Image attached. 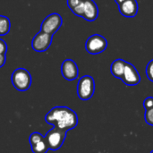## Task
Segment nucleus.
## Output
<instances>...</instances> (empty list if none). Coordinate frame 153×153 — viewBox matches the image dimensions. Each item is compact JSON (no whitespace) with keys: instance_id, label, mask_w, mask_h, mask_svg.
<instances>
[{"instance_id":"f257e3e1","label":"nucleus","mask_w":153,"mask_h":153,"mask_svg":"<svg viewBox=\"0 0 153 153\" xmlns=\"http://www.w3.org/2000/svg\"><path fill=\"white\" fill-rule=\"evenodd\" d=\"M45 120L54 127L64 131L74 129L78 125L77 114L67 107H55L46 115Z\"/></svg>"},{"instance_id":"f03ea898","label":"nucleus","mask_w":153,"mask_h":153,"mask_svg":"<svg viewBox=\"0 0 153 153\" xmlns=\"http://www.w3.org/2000/svg\"><path fill=\"white\" fill-rule=\"evenodd\" d=\"M95 92V81L91 75H84L77 83V95L82 100H91Z\"/></svg>"},{"instance_id":"7ed1b4c3","label":"nucleus","mask_w":153,"mask_h":153,"mask_svg":"<svg viewBox=\"0 0 153 153\" xmlns=\"http://www.w3.org/2000/svg\"><path fill=\"white\" fill-rule=\"evenodd\" d=\"M13 87L20 91H25L30 89L31 84V75L24 68H17L11 76Z\"/></svg>"},{"instance_id":"20e7f679","label":"nucleus","mask_w":153,"mask_h":153,"mask_svg":"<svg viewBox=\"0 0 153 153\" xmlns=\"http://www.w3.org/2000/svg\"><path fill=\"white\" fill-rule=\"evenodd\" d=\"M66 138V131L61 130L56 127H53L45 135V140L48 147L51 151L59 150L65 143Z\"/></svg>"},{"instance_id":"39448f33","label":"nucleus","mask_w":153,"mask_h":153,"mask_svg":"<svg viewBox=\"0 0 153 153\" xmlns=\"http://www.w3.org/2000/svg\"><path fill=\"white\" fill-rule=\"evenodd\" d=\"M108 41L105 37L100 34H93L90 36L85 43L86 51L91 55H98L106 50Z\"/></svg>"},{"instance_id":"423d86ee","label":"nucleus","mask_w":153,"mask_h":153,"mask_svg":"<svg viewBox=\"0 0 153 153\" xmlns=\"http://www.w3.org/2000/svg\"><path fill=\"white\" fill-rule=\"evenodd\" d=\"M62 24H63V19L61 15L56 13H53L48 15L43 20L40 25V30L53 35L60 29Z\"/></svg>"},{"instance_id":"0eeeda50","label":"nucleus","mask_w":153,"mask_h":153,"mask_svg":"<svg viewBox=\"0 0 153 153\" xmlns=\"http://www.w3.org/2000/svg\"><path fill=\"white\" fill-rule=\"evenodd\" d=\"M53 39V35L46 33L42 30L38 32L32 39L31 47L37 52H44L49 48Z\"/></svg>"},{"instance_id":"6e6552de","label":"nucleus","mask_w":153,"mask_h":153,"mask_svg":"<svg viewBox=\"0 0 153 153\" xmlns=\"http://www.w3.org/2000/svg\"><path fill=\"white\" fill-rule=\"evenodd\" d=\"M121 81L127 86H135L141 82V75L133 64L126 62L124 75Z\"/></svg>"},{"instance_id":"1a4fd4ad","label":"nucleus","mask_w":153,"mask_h":153,"mask_svg":"<svg viewBox=\"0 0 153 153\" xmlns=\"http://www.w3.org/2000/svg\"><path fill=\"white\" fill-rule=\"evenodd\" d=\"M99 16V8L93 0H83L81 17L88 22H94Z\"/></svg>"},{"instance_id":"9d476101","label":"nucleus","mask_w":153,"mask_h":153,"mask_svg":"<svg viewBox=\"0 0 153 153\" xmlns=\"http://www.w3.org/2000/svg\"><path fill=\"white\" fill-rule=\"evenodd\" d=\"M61 74L67 81H74L79 75V69L76 63L72 59H65L61 65Z\"/></svg>"},{"instance_id":"9b49d317","label":"nucleus","mask_w":153,"mask_h":153,"mask_svg":"<svg viewBox=\"0 0 153 153\" xmlns=\"http://www.w3.org/2000/svg\"><path fill=\"white\" fill-rule=\"evenodd\" d=\"M29 142L33 153H47L49 150L45 136H42L39 133H32L30 136Z\"/></svg>"},{"instance_id":"f8f14e48","label":"nucleus","mask_w":153,"mask_h":153,"mask_svg":"<svg viewBox=\"0 0 153 153\" xmlns=\"http://www.w3.org/2000/svg\"><path fill=\"white\" fill-rule=\"evenodd\" d=\"M120 13L127 18H134L138 13V2L137 0H125L118 5Z\"/></svg>"},{"instance_id":"ddd939ff","label":"nucleus","mask_w":153,"mask_h":153,"mask_svg":"<svg viewBox=\"0 0 153 153\" xmlns=\"http://www.w3.org/2000/svg\"><path fill=\"white\" fill-rule=\"evenodd\" d=\"M126 65V61L123 60V59H116L112 62L111 66H110V71L111 74L114 77L122 80L123 75H124V72H125V67Z\"/></svg>"},{"instance_id":"4468645a","label":"nucleus","mask_w":153,"mask_h":153,"mask_svg":"<svg viewBox=\"0 0 153 153\" xmlns=\"http://www.w3.org/2000/svg\"><path fill=\"white\" fill-rule=\"evenodd\" d=\"M11 29V22L8 17L0 15V36H4L9 33Z\"/></svg>"},{"instance_id":"2eb2a0df","label":"nucleus","mask_w":153,"mask_h":153,"mask_svg":"<svg viewBox=\"0 0 153 153\" xmlns=\"http://www.w3.org/2000/svg\"><path fill=\"white\" fill-rule=\"evenodd\" d=\"M144 120L145 122L151 126H153V107L151 108L145 109V113H144Z\"/></svg>"},{"instance_id":"dca6fc26","label":"nucleus","mask_w":153,"mask_h":153,"mask_svg":"<svg viewBox=\"0 0 153 153\" xmlns=\"http://www.w3.org/2000/svg\"><path fill=\"white\" fill-rule=\"evenodd\" d=\"M145 72H146V75H147L148 79L153 82V59H152L148 63Z\"/></svg>"},{"instance_id":"f3484780","label":"nucleus","mask_w":153,"mask_h":153,"mask_svg":"<svg viewBox=\"0 0 153 153\" xmlns=\"http://www.w3.org/2000/svg\"><path fill=\"white\" fill-rule=\"evenodd\" d=\"M153 107V98L152 97H148L143 100V108L144 109H148Z\"/></svg>"},{"instance_id":"a211bd4d","label":"nucleus","mask_w":153,"mask_h":153,"mask_svg":"<svg viewBox=\"0 0 153 153\" xmlns=\"http://www.w3.org/2000/svg\"><path fill=\"white\" fill-rule=\"evenodd\" d=\"M6 52H7V45L2 39H0V54L5 55Z\"/></svg>"},{"instance_id":"6ab92c4d","label":"nucleus","mask_w":153,"mask_h":153,"mask_svg":"<svg viewBox=\"0 0 153 153\" xmlns=\"http://www.w3.org/2000/svg\"><path fill=\"white\" fill-rule=\"evenodd\" d=\"M5 55H4V54H0V68L4 65V63H5Z\"/></svg>"},{"instance_id":"aec40b11","label":"nucleus","mask_w":153,"mask_h":153,"mask_svg":"<svg viewBox=\"0 0 153 153\" xmlns=\"http://www.w3.org/2000/svg\"><path fill=\"white\" fill-rule=\"evenodd\" d=\"M124 1H125V0H115V2H116V3H117V4L118 5H119V4H120L121 3H123Z\"/></svg>"},{"instance_id":"412c9836","label":"nucleus","mask_w":153,"mask_h":153,"mask_svg":"<svg viewBox=\"0 0 153 153\" xmlns=\"http://www.w3.org/2000/svg\"><path fill=\"white\" fill-rule=\"evenodd\" d=\"M151 153H153V151H152V152H151Z\"/></svg>"}]
</instances>
